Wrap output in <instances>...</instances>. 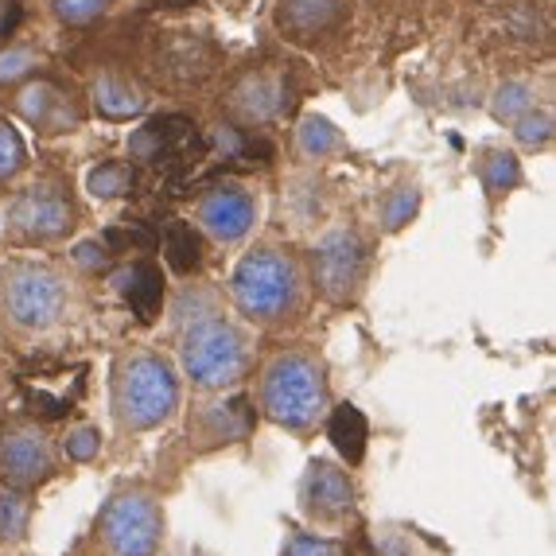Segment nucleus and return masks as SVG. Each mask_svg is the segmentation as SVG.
Masks as SVG:
<instances>
[{"instance_id": "f257e3e1", "label": "nucleus", "mask_w": 556, "mask_h": 556, "mask_svg": "<svg viewBox=\"0 0 556 556\" xmlns=\"http://www.w3.org/2000/svg\"><path fill=\"white\" fill-rule=\"evenodd\" d=\"M179 386L167 370V362L152 358V354H140L132 358L117 378V408L121 420L132 428H152L176 408Z\"/></svg>"}, {"instance_id": "f03ea898", "label": "nucleus", "mask_w": 556, "mask_h": 556, "mask_svg": "<svg viewBox=\"0 0 556 556\" xmlns=\"http://www.w3.org/2000/svg\"><path fill=\"white\" fill-rule=\"evenodd\" d=\"M265 408L269 417L288 428H304L316 420L324 408V378H319L316 362L304 354H288L265 378Z\"/></svg>"}, {"instance_id": "7ed1b4c3", "label": "nucleus", "mask_w": 556, "mask_h": 556, "mask_svg": "<svg viewBox=\"0 0 556 556\" xmlns=\"http://www.w3.org/2000/svg\"><path fill=\"white\" fill-rule=\"evenodd\" d=\"M233 292H238V304L250 316H280L292 304L296 273L277 253H250L233 273Z\"/></svg>"}, {"instance_id": "20e7f679", "label": "nucleus", "mask_w": 556, "mask_h": 556, "mask_svg": "<svg viewBox=\"0 0 556 556\" xmlns=\"http://www.w3.org/2000/svg\"><path fill=\"white\" fill-rule=\"evenodd\" d=\"M241 339L230 324L223 319H203L195 331L187 334V346H184V366L187 374L203 386H226L241 374Z\"/></svg>"}, {"instance_id": "39448f33", "label": "nucleus", "mask_w": 556, "mask_h": 556, "mask_svg": "<svg viewBox=\"0 0 556 556\" xmlns=\"http://www.w3.org/2000/svg\"><path fill=\"white\" fill-rule=\"evenodd\" d=\"M160 510L144 494H121L102 518L105 541L121 556H152L160 545Z\"/></svg>"}, {"instance_id": "423d86ee", "label": "nucleus", "mask_w": 556, "mask_h": 556, "mask_svg": "<svg viewBox=\"0 0 556 556\" xmlns=\"http://www.w3.org/2000/svg\"><path fill=\"white\" fill-rule=\"evenodd\" d=\"M129 149H132V156L149 160V164H156V167H164V164L176 167L203 152V137H199L195 121L172 113V117H156V121H149L144 129H137Z\"/></svg>"}, {"instance_id": "0eeeda50", "label": "nucleus", "mask_w": 556, "mask_h": 556, "mask_svg": "<svg viewBox=\"0 0 556 556\" xmlns=\"http://www.w3.org/2000/svg\"><path fill=\"white\" fill-rule=\"evenodd\" d=\"M4 304H9L12 319L24 327H47L63 307V288L51 273L39 269H12L4 280Z\"/></svg>"}, {"instance_id": "6e6552de", "label": "nucleus", "mask_w": 556, "mask_h": 556, "mask_svg": "<svg viewBox=\"0 0 556 556\" xmlns=\"http://www.w3.org/2000/svg\"><path fill=\"white\" fill-rule=\"evenodd\" d=\"M71 218H75L71 203L59 191H47V187L24 191L9 211V223L28 238H59L71 226Z\"/></svg>"}, {"instance_id": "1a4fd4ad", "label": "nucleus", "mask_w": 556, "mask_h": 556, "mask_svg": "<svg viewBox=\"0 0 556 556\" xmlns=\"http://www.w3.org/2000/svg\"><path fill=\"white\" fill-rule=\"evenodd\" d=\"M47 471H51V452H47L39 432H31V428L0 432V479L28 486V482L43 479Z\"/></svg>"}, {"instance_id": "9d476101", "label": "nucleus", "mask_w": 556, "mask_h": 556, "mask_svg": "<svg viewBox=\"0 0 556 556\" xmlns=\"http://www.w3.org/2000/svg\"><path fill=\"white\" fill-rule=\"evenodd\" d=\"M362 277V245L351 233H331L316 250V280L327 296L343 300Z\"/></svg>"}, {"instance_id": "9b49d317", "label": "nucleus", "mask_w": 556, "mask_h": 556, "mask_svg": "<svg viewBox=\"0 0 556 556\" xmlns=\"http://www.w3.org/2000/svg\"><path fill=\"white\" fill-rule=\"evenodd\" d=\"M199 218H203V226L218 241H233L253 226V199L233 191V187H223V191H214V195L203 199Z\"/></svg>"}, {"instance_id": "f8f14e48", "label": "nucleus", "mask_w": 556, "mask_h": 556, "mask_svg": "<svg viewBox=\"0 0 556 556\" xmlns=\"http://www.w3.org/2000/svg\"><path fill=\"white\" fill-rule=\"evenodd\" d=\"M20 113H24L31 125L51 129V132H63V129L75 125V105L66 102L63 93H59L51 83H36L20 93Z\"/></svg>"}, {"instance_id": "ddd939ff", "label": "nucleus", "mask_w": 556, "mask_h": 556, "mask_svg": "<svg viewBox=\"0 0 556 556\" xmlns=\"http://www.w3.org/2000/svg\"><path fill=\"white\" fill-rule=\"evenodd\" d=\"M343 16V0H280V28L296 39H312Z\"/></svg>"}, {"instance_id": "4468645a", "label": "nucleus", "mask_w": 556, "mask_h": 556, "mask_svg": "<svg viewBox=\"0 0 556 556\" xmlns=\"http://www.w3.org/2000/svg\"><path fill=\"white\" fill-rule=\"evenodd\" d=\"M304 498L312 510H324V514H339L346 510L354 502V491H351V479L343 471H334L327 464H316L312 475L304 482Z\"/></svg>"}, {"instance_id": "2eb2a0df", "label": "nucleus", "mask_w": 556, "mask_h": 556, "mask_svg": "<svg viewBox=\"0 0 556 556\" xmlns=\"http://www.w3.org/2000/svg\"><path fill=\"white\" fill-rule=\"evenodd\" d=\"M233 105L250 121H269L273 113L285 110V83L273 75H250L233 93Z\"/></svg>"}, {"instance_id": "dca6fc26", "label": "nucleus", "mask_w": 556, "mask_h": 556, "mask_svg": "<svg viewBox=\"0 0 556 556\" xmlns=\"http://www.w3.org/2000/svg\"><path fill=\"white\" fill-rule=\"evenodd\" d=\"M121 296L129 300V307L140 319H152L160 312V300H164V280L152 265H132L117 277Z\"/></svg>"}, {"instance_id": "f3484780", "label": "nucleus", "mask_w": 556, "mask_h": 556, "mask_svg": "<svg viewBox=\"0 0 556 556\" xmlns=\"http://www.w3.org/2000/svg\"><path fill=\"white\" fill-rule=\"evenodd\" d=\"M93 105H98V113H102V117H110V121H129V117H137V113L144 110V98H140V93L132 90L125 78L105 75V78H98V83H93Z\"/></svg>"}, {"instance_id": "a211bd4d", "label": "nucleus", "mask_w": 556, "mask_h": 556, "mask_svg": "<svg viewBox=\"0 0 556 556\" xmlns=\"http://www.w3.org/2000/svg\"><path fill=\"white\" fill-rule=\"evenodd\" d=\"M327 437H331V444L339 447V455H343V459L358 464L362 455H366V417H362L354 405H339L331 413Z\"/></svg>"}, {"instance_id": "6ab92c4d", "label": "nucleus", "mask_w": 556, "mask_h": 556, "mask_svg": "<svg viewBox=\"0 0 556 556\" xmlns=\"http://www.w3.org/2000/svg\"><path fill=\"white\" fill-rule=\"evenodd\" d=\"M199 51H206V43H199L195 36H187V39H176V43L164 51V71L167 75H176L184 78V83H191V78H203L206 71H211V59H203Z\"/></svg>"}, {"instance_id": "aec40b11", "label": "nucleus", "mask_w": 556, "mask_h": 556, "mask_svg": "<svg viewBox=\"0 0 556 556\" xmlns=\"http://www.w3.org/2000/svg\"><path fill=\"white\" fill-rule=\"evenodd\" d=\"M164 253H167V265L176 273H191L199 265V238L195 230L179 218L167 223V233H164Z\"/></svg>"}, {"instance_id": "412c9836", "label": "nucleus", "mask_w": 556, "mask_h": 556, "mask_svg": "<svg viewBox=\"0 0 556 556\" xmlns=\"http://www.w3.org/2000/svg\"><path fill=\"white\" fill-rule=\"evenodd\" d=\"M132 184H137V176H132L129 164H102V167H93L90 179H86L90 195H98V199L125 195V191H132Z\"/></svg>"}, {"instance_id": "4be33fe9", "label": "nucleus", "mask_w": 556, "mask_h": 556, "mask_svg": "<svg viewBox=\"0 0 556 556\" xmlns=\"http://www.w3.org/2000/svg\"><path fill=\"white\" fill-rule=\"evenodd\" d=\"M211 425H214V432H218V437H226V440L245 437V432H250V425H253L250 401H245V397H233V401H226V405H214Z\"/></svg>"}, {"instance_id": "5701e85b", "label": "nucleus", "mask_w": 556, "mask_h": 556, "mask_svg": "<svg viewBox=\"0 0 556 556\" xmlns=\"http://www.w3.org/2000/svg\"><path fill=\"white\" fill-rule=\"evenodd\" d=\"M521 179L518 172V160L510 156V152H494L491 160H486V172H482V184L491 187V191H510L514 184Z\"/></svg>"}, {"instance_id": "b1692460", "label": "nucleus", "mask_w": 556, "mask_h": 556, "mask_svg": "<svg viewBox=\"0 0 556 556\" xmlns=\"http://www.w3.org/2000/svg\"><path fill=\"white\" fill-rule=\"evenodd\" d=\"M28 526V502L12 491H0V538H16Z\"/></svg>"}, {"instance_id": "393cba45", "label": "nucleus", "mask_w": 556, "mask_h": 556, "mask_svg": "<svg viewBox=\"0 0 556 556\" xmlns=\"http://www.w3.org/2000/svg\"><path fill=\"white\" fill-rule=\"evenodd\" d=\"M300 140H304V152H312V156H327V152L339 144V137H334V129L327 125L324 117H312L304 121V129H300Z\"/></svg>"}, {"instance_id": "a878e982", "label": "nucleus", "mask_w": 556, "mask_h": 556, "mask_svg": "<svg viewBox=\"0 0 556 556\" xmlns=\"http://www.w3.org/2000/svg\"><path fill=\"white\" fill-rule=\"evenodd\" d=\"M20 164H24V140H20L16 129H9V125L0 121V179L12 176Z\"/></svg>"}, {"instance_id": "bb28decb", "label": "nucleus", "mask_w": 556, "mask_h": 556, "mask_svg": "<svg viewBox=\"0 0 556 556\" xmlns=\"http://www.w3.org/2000/svg\"><path fill=\"white\" fill-rule=\"evenodd\" d=\"M51 4L66 24H90L93 16H102L110 0H51Z\"/></svg>"}, {"instance_id": "cd10ccee", "label": "nucleus", "mask_w": 556, "mask_h": 556, "mask_svg": "<svg viewBox=\"0 0 556 556\" xmlns=\"http://www.w3.org/2000/svg\"><path fill=\"white\" fill-rule=\"evenodd\" d=\"M98 444H102V440H98V432H93V428H75V432L66 437V455H71V459H78V464H86V459H93V455H98Z\"/></svg>"}, {"instance_id": "c85d7f7f", "label": "nucleus", "mask_w": 556, "mask_h": 556, "mask_svg": "<svg viewBox=\"0 0 556 556\" xmlns=\"http://www.w3.org/2000/svg\"><path fill=\"white\" fill-rule=\"evenodd\" d=\"M105 245H110V250H129V245L152 250V245H156V238H152V230H140V226H132V230H110V233H105Z\"/></svg>"}, {"instance_id": "c756f323", "label": "nucleus", "mask_w": 556, "mask_h": 556, "mask_svg": "<svg viewBox=\"0 0 556 556\" xmlns=\"http://www.w3.org/2000/svg\"><path fill=\"white\" fill-rule=\"evenodd\" d=\"M548 137H553V121H548V117H533V113H529V117L518 121V140H521V144H545Z\"/></svg>"}, {"instance_id": "7c9ffc66", "label": "nucleus", "mask_w": 556, "mask_h": 556, "mask_svg": "<svg viewBox=\"0 0 556 556\" xmlns=\"http://www.w3.org/2000/svg\"><path fill=\"white\" fill-rule=\"evenodd\" d=\"M529 110V90L526 86H506V90L498 93V105H494V113L498 117H518V113Z\"/></svg>"}, {"instance_id": "2f4dec72", "label": "nucleus", "mask_w": 556, "mask_h": 556, "mask_svg": "<svg viewBox=\"0 0 556 556\" xmlns=\"http://www.w3.org/2000/svg\"><path fill=\"white\" fill-rule=\"evenodd\" d=\"M28 405H31V413H39V417H47V420H59L66 413V397H51V393H43V390H28Z\"/></svg>"}, {"instance_id": "473e14b6", "label": "nucleus", "mask_w": 556, "mask_h": 556, "mask_svg": "<svg viewBox=\"0 0 556 556\" xmlns=\"http://www.w3.org/2000/svg\"><path fill=\"white\" fill-rule=\"evenodd\" d=\"M413 211H417V195H413V191H401V195L390 203V211H386V223H390V226H401Z\"/></svg>"}, {"instance_id": "72a5a7b5", "label": "nucleus", "mask_w": 556, "mask_h": 556, "mask_svg": "<svg viewBox=\"0 0 556 556\" xmlns=\"http://www.w3.org/2000/svg\"><path fill=\"white\" fill-rule=\"evenodd\" d=\"M288 556H334V548L319 538H296L288 545Z\"/></svg>"}, {"instance_id": "f704fd0d", "label": "nucleus", "mask_w": 556, "mask_h": 556, "mask_svg": "<svg viewBox=\"0 0 556 556\" xmlns=\"http://www.w3.org/2000/svg\"><path fill=\"white\" fill-rule=\"evenodd\" d=\"M20 24V0H0V39Z\"/></svg>"}, {"instance_id": "c9c22d12", "label": "nucleus", "mask_w": 556, "mask_h": 556, "mask_svg": "<svg viewBox=\"0 0 556 556\" xmlns=\"http://www.w3.org/2000/svg\"><path fill=\"white\" fill-rule=\"evenodd\" d=\"M24 63H28V55L24 51H12V55L0 59V78H16L20 71H24Z\"/></svg>"}, {"instance_id": "e433bc0d", "label": "nucleus", "mask_w": 556, "mask_h": 556, "mask_svg": "<svg viewBox=\"0 0 556 556\" xmlns=\"http://www.w3.org/2000/svg\"><path fill=\"white\" fill-rule=\"evenodd\" d=\"M78 261H83V265H102V250H98V245H90V241H86V245H78Z\"/></svg>"}, {"instance_id": "4c0bfd02", "label": "nucleus", "mask_w": 556, "mask_h": 556, "mask_svg": "<svg viewBox=\"0 0 556 556\" xmlns=\"http://www.w3.org/2000/svg\"><path fill=\"white\" fill-rule=\"evenodd\" d=\"M160 4H191V0H160Z\"/></svg>"}]
</instances>
